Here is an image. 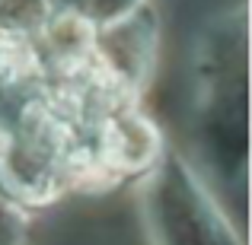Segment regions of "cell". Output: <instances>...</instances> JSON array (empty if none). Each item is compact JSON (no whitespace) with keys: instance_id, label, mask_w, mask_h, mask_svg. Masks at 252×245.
Returning <instances> with one entry per match:
<instances>
[{"instance_id":"obj_1","label":"cell","mask_w":252,"mask_h":245,"mask_svg":"<svg viewBox=\"0 0 252 245\" xmlns=\"http://www.w3.org/2000/svg\"><path fill=\"white\" fill-rule=\"evenodd\" d=\"M157 214H160V236L166 245H233L223 217L204 197V188H198L189 172H160Z\"/></svg>"},{"instance_id":"obj_2","label":"cell","mask_w":252,"mask_h":245,"mask_svg":"<svg viewBox=\"0 0 252 245\" xmlns=\"http://www.w3.org/2000/svg\"><path fill=\"white\" fill-rule=\"evenodd\" d=\"M48 92V67L32 38L0 32V140Z\"/></svg>"},{"instance_id":"obj_3","label":"cell","mask_w":252,"mask_h":245,"mask_svg":"<svg viewBox=\"0 0 252 245\" xmlns=\"http://www.w3.org/2000/svg\"><path fill=\"white\" fill-rule=\"evenodd\" d=\"M55 10V0H0V32L35 42Z\"/></svg>"},{"instance_id":"obj_4","label":"cell","mask_w":252,"mask_h":245,"mask_svg":"<svg viewBox=\"0 0 252 245\" xmlns=\"http://www.w3.org/2000/svg\"><path fill=\"white\" fill-rule=\"evenodd\" d=\"M55 3L64 6V10L80 13V16L93 19V23H105V19H115L125 10L137 6V0H55Z\"/></svg>"},{"instance_id":"obj_5","label":"cell","mask_w":252,"mask_h":245,"mask_svg":"<svg viewBox=\"0 0 252 245\" xmlns=\"http://www.w3.org/2000/svg\"><path fill=\"white\" fill-rule=\"evenodd\" d=\"M23 239V214L19 204L0 188V245H19Z\"/></svg>"}]
</instances>
